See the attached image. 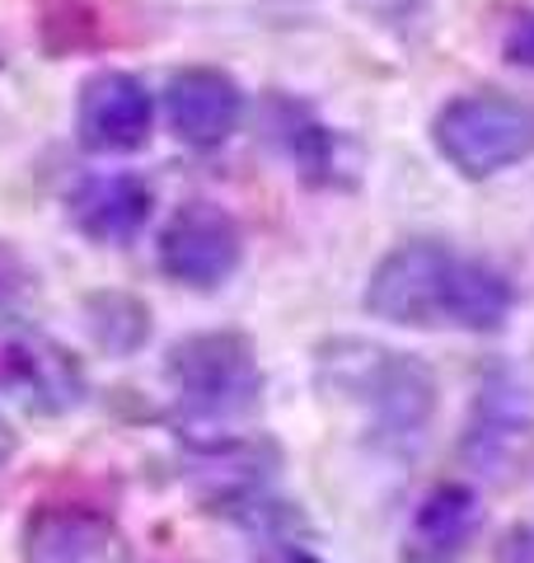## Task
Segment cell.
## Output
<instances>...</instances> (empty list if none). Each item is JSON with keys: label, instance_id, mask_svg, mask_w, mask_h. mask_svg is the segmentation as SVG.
Returning a JSON list of instances; mask_svg holds the SVG:
<instances>
[{"label": "cell", "instance_id": "cell-1", "mask_svg": "<svg viewBox=\"0 0 534 563\" xmlns=\"http://www.w3.org/2000/svg\"><path fill=\"white\" fill-rule=\"evenodd\" d=\"M319 385L361 399L370 437L389 451H413L436 418V376L413 352H394L366 339H333L319 347Z\"/></svg>", "mask_w": 534, "mask_h": 563}, {"label": "cell", "instance_id": "cell-2", "mask_svg": "<svg viewBox=\"0 0 534 563\" xmlns=\"http://www.w3.org/2000/svg\"><path fill=\"white\" fill-rule=\"evenodd\" d=\"M165 372L178 385V422L188 432H225L258 409L263 376L244 333H192L174 343Z\"/></svg>", "mask_w": 534, "mask_h": 563}, {"label": "cell", "instance_id": "cell-3", "mask_svg": "<svg viewBox=\"0 0 534 563\" xmlns=\"http://www.w3.org/2000/svg\"><path fill=\"white\" fill-rule=\"evenodd\" d=\"M432 141L465 179H492L534 155V103L511 95H459L436 113Z\"/></svg>", "mask_w": 534, "mask_h": 563}, {"label": "cell", "instance_id": "cell-4", "mask_svg": "<svg viewBox=\"0 0 534 563\" xmlns=\"http://www.w3.org/2000/svg\"><path fill=\"white\" fill-rule=\"evenodd\" d=\"M455 254L436 240L399 244L394 254L380 258L376 277L366 287V310L376 320L403 324V329H432L445 324V282H450Z\"/></svg>", "mask_w": 534, "mask_h": 563}, {"label": "cell", "instance_id": "cell-5", "mask_svg": "<svg viewBox=\"0 0 534 563\" xmlns=\"http://www.w3.org/2000/svg\"><path fill=\"white\" fill-rule=\"evenodd\" d=\"M244 235L240 221L216 202H183L159 231V268L169 282L192 291H211L240 268Z\"/></svg>", "mask_w": 534, "mask_h": 563}, {"label": "cell", "instance_id": "cell-6", "mask_svg": "<svg viewBox=\"0 0 534 563\" xmlns=\"http://www.w3.org/2000/svg\"><path fill=\"white\" fill-rule=\"evenodd\" d=\"M0 390L33 413H70L85 399V372L62 343L29 324H0Z\"/></svg>", "mask_w": 534, "mask_h": 563}, {"label": "cell", "instance_id": "cell-7", "mask_svg": "<svg viewBox=\"0 0 534 563\" xmlns=\"http://www.w3.org/2000/svg\"><path fill=\"white\" fill-rule=\"evenodd\" d=\"M155 99L132 70H99L80 85L76 103V132L85 151L99 155H127L151 141Z\"/></svg>", "mask_w": 534, "mask_h": 563}, {"label": "cell", "instance_id": "cell-8", "mask_svg": "<svg viewBox=\"0 0 534 563\" xmlns=\"http://www.w3.org/2000/svg\"><path fill=\"white\" fill-rule=\"evenodd\" d=\"M534 432V399L511 372H492L478 385L474 418L465 428V461L478 474H507Z\"/></svg>", "mask_w": 534, "mask_h": 563}, {"label": "cell", "instance_id": "cell-9", "mask_svg": "<svg viewBox=\"0 0 534 563\" xmlns=\"http://www.w3.org/2000/svg\"><path fill=\"white\" fill-rule=\"evenodd\" d=\"M165 118L183 146L216 151L240 132L244 95L216 66H183L165 85Z\"/></svg>", "mask_w": 534, "mask_h": 563}, {"label": "cell", "instance_id": "cell-10", "mask_svg": "<svg viewBox=\"0 0 534 563\" xmlns=\"http://www.w3.org/2000/svg\"><path fill=\"white\" fill-rule=\"evenodd\" d=\"M24 563H132V550L103 512L38 507L24 526Z\"/></svg>", "mask_w": 534, "mask_h": 563}, {"label": "cell", "instance_id": "cell-11", "mask_svg": "<svg viewBox=\"0 0 534 563\" xmlns=\"http://www.w3.org/2000/svg\"><path fill=\"white\" fill-rule=\"evenodd\" d=\"M151 188L141 174H89L70 192V221L94 244H127L146 231L151 221Z\"/></svg>", "mask_w": 534, "mask_h": 563}, {"label": "cell", "instance_id": "cell-12", "mask_svg": "<svg viewBox=\"0 0 534 563\" xmlns=\"http://www.w3.org/2000/svg\"><path fill=\"white\" fill-rule=\"evenodd\" d=\"M478 531V498L465 484H441L422 498L403 540V563H459Z\"/></svg>", "mask_w": 534, "mask_h": 563}, {"label": "cell", "instance_id": "cell-13", "mask_svg": "<svg viewBox=\"0 0 534 563\" xmlns=\"http://www.w3.org/2000/svg\"><path fill=\"white\" fill-rule=\"evenodd\" d=\"M511 306H515V291L502 273L478 258L455 254L450 282H445V324L469 329V333H497L507 324Z\"/></svg>", "mask_w": 534, "mask_h": 563}, {"label": "cell", "instance_id": "cell-14", "mask_svg": "<svg viewBox=\"0 0 534 563\" xmlns=\"http://www.w3.org/2000/svg\"><path fill=\"white\" fill-rule=\"evenodd\" d=\"M85 314H89V333H94V343L103 352H113V357H127V352L146 347V339H151V310L132 291L89 296Z\"/></svg>", "mask_w": 534, "mask_h": 563}, {"label": "cell", "instance_id": "cell-15", "mask_svg": "<svg viewBox=\"0 0 534 563\" xmlns=\"http://www.w3.org/2000/svg\"><path fill=\"white\" fill-rule=\"evenodd\" d=\"M29 287H33L29 263L14 254L5 240H0V306H14L20 296H29Z\"/></svg>", "mask_w": 534, "mask_h": 563}, {"label": "cell", "instance_id": "cell-16", "mask_svg": "<svg viewBox=\"0 0 534 563\" xmlns=\"http://www.w3.org/2000/svg\"><path fill=\"white\" fill-rule=\"evenodd\" d=\"M502 52H507V62L534 70V14H521V20L511 24L507 47H502Z\"/></svg>", "mask_w": 534, "mask_h": 563}, {"label": "cell", "instance_id": "cell-17", "mask_svg": "<svg viewBox=\"0 0 534 563\" xmlns=\"http://www.w3.org/2000/svg\"><path fill=\"white\" fill-rule=\"evenodd\" d=\"M502 563H534V526H521V531L502 544Z\"/></svg>", "mask_w": 534, "mask_h": 563}, {"label": "cell", "instance_id": "cell-18", "mask_svg": "<svg viewBox=\"0 0 534 563\" xmlns=\"http://www.w3.org/2000/svg\"><path fill=\"white\" fill-rule=\"evenodd\" d=\"M10 451H14V432H10V422L0 418V461H10Z\"/></svg>", "mask_w": 534, "mask_h": 563}]
</instances>
